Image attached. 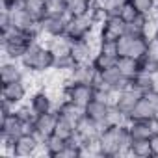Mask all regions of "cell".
<instances>
[{"label": "cell", "mask_w": 158, "mask_h": 158, "mask_svg": "<svg viewBox=\"0 0 158 158\" xmlns=\"http://www.w3.org/2000/svg\"><path fill=\"white\" fill-rule=\"evenodd\" d=\"M132 136L128 130V123L106 127L99 136V151L101 156H125L128 154Z\"/></svg>", "instance_id": "6da1fadb"}, {"label": "cell", "mask_w": 158, "mask_h": 158, "mask_svg": "<svg viewBox=\"0 0 158 158\" xmlns=\"http://www.w3.org/2000/svg\"><path fill=\"white\" fill-rule=\"evenodd\" d=\"M41 39V32H21V30H8V32H0V48H2V58L4 60H17L24 56L28 47L35 41Z\"/></svg>", "instance_id": "7a4b0ae2"}, {"label": "cell", "mask_w": 158, "mask_h": 158, "mask_svg": "<svg viewBox=\"0 0 158 158\" xmlns=\"http://www.w3.org/2000/svg\"><path fill=\"white\" fill-rule=\"evenodd\" d=\"M54 61H56V56L43 39L32 43L24 52V56L21 58V65L24 67V71L34 76L54 71Z\"/></svg>", "instance_id": "3957f363"}, {"label": "cell", "mask_w": 158, "mask_h": 158, "mask_svg": "<svg viewBox=\"0 0 158 158\" xmlns=\"http://www.w3.org/2000/svg\"><path fill=\"white\" fill-rule=\"evenodd\" d=\"M97 28H99V24L93 21V17L89 13L88 15H78V17H69L65 35L71 41L88 39V37L97 35Z\"/></svg>", "instance_id": "277c9868"}, {"label": "cell", "mask_w": 158, "mask_h": 158, "mask_svg": "<svg viewBox=\"0 0 158 158\" xmlns=\"http://www.w3.org/2000/svg\"><path fill=\"white\" fill-rule=\"evenodd\" d=\"M63 99L86 108L95 99V86L91 84H80V82H63L61 86Z\"/></svg>", "instance_id": "5b68a950"}, {"label": "cell", "mask_w": 158, "mask_h": 158, "mask_svg": "<svg viewBox=\"0 0 158 158\" xmlns=\"http://www.w3.org/2000/svg\"><path fill=\"white\" fill-rule=\"evenodd\" d=\"M149 39H151L149 35H130V34H125L117 41V54H119V58L128 56V58L139 60L141 56L147 54Z\"/></svg>", "instance_id": "8992f818"}, {"label": "cell", "mask_w": 158, "mask_h": 158, "mask_svg": "<svg viewBox=\"0 0 158 158\" xmlns=\"http://www.w3.org/2000/svg\"><path fill=\"white\" fill-rule=\"evenodd\" d=\"M41 149H43V141L34 132H26L19 139L13 141L11 158H32V156L41 154Z\"/></svg>", "instance_id": "52a82bcc"}, {"label": "cell", "mask_w": 158, "mask_h": 158, "mask_svg": "<svg viewBox=\"0 0 158 158\" xmlns=\"http://www.w3.org/2000/svg\"><path fill=\"white\" fill-rule=\"evenodd\" d=\"M28 76L23 78V80H15V82H10V84H2V91H0L2 101L13 104L15 108L21 106V104H24L28 101V97H30V86H32V84H28Z\"/></svg>", "instance_id": "ba28073f"}, {"label": "cell", "mask_w": 158, "mask_h": 158, "mask_svg": "<svg viewBox=\"0 0 158 158\" xmlns=\"http://www.w3.org/2000/svg\"><path fill=\"white\" fill-rule=\"evenodd\" d=\"M99 50V39L97 35L93 37H88V39H78V41H73L71 43V56L74 60L76 65H86V63H91L95 54Z\"/></svg>", "instance_id": "9c48e42d"}, {"label": "cell", "mask_w": 158, "mask_h": 158, "mask_svg": "<svg viewBox=\"0 0 158 158\" xmlns=\"http://www.w3.org/2000/svg\"><path fill=\"white\" fill-rule=\"evenodd\" d=\"M67 23L69 15H45L39 21V32L41 39H52V37H61L67 32Z\"/></svg>", "instance_id": "30bf717a"}, {"label": "cell", "mask_w": 158, "mask_h": 158, "mask_svg": "<svg viewBox=\"0 0 158 158\" xmlns=\"http://www.w3.org/2000/svg\"><path fill=\"white\" fill-rule=\"evenodd\" d=\"M30 104V108L35 112V115L47 114V112H54L56 110V95L50 88H39L34 89L26 101Z\"/></svg>", "instance_id": "8fae6325"}, {"label": "cell", "mask_w": 158, "mask_h": 158, "mask_svg": "<svg viewBox=\"0 0 158 158\" xmlns=\"http://www.w3.org/2000/svg\"><path fill=\"white\" fill-rule=\"evenodd\" d=\"M8 10L10 13V19H11V26L15 30H21V32H34V30H39V21H35L30 11L23 6V2L11 6V8H4Z\"/></svg>", "instance_id": "7c38bea8"}, {"label": "cell", "mask_w": 158, "mask_h": 158, "mask_svg": "<svg viewBox=\"0 0 158 158\" xmlns=\"http://www.w3.org/2000/svg\"><path fill=\"white\" fill-rule=\"evenodd\" d=\"M125 34H127V23L119 15L108 17L97 28V39L99 41H119Z\"/></svg>", "instance_id": "4fadbf2b"}, {"label": "cell", "mask_w": 158, "mask_h": 158, "mask_svg": "<svg viewBox=\"0 0 158 158\" xmlns=\"http://www.w3.org/2000/svg\"><path fill=\"white\" fill-rule=\"evenodd\" d=\"M128 84H130V82L121 74L117 63L112 65V67H108V69H104V71H99V82H97V86H104V88L112 89L114 93H119V91L125 89Z\"/></svg>", "instance_id": "5bb4252c"}, {"label": "cell", "mask_w": 158, "mask_h": 158, "mask_svg": "<svg viewBox=\"0 0 158 158\" xmlns=\"http://www.w3.org/2000/svg\"><path fill=\"white\" fill-rule=\"evenodd\" d=\"M143 97V93L138 89V88H134L132 84H128L125 89H121L119 93H115V99H114V104L128 117V114L132 112V108L138 104V101Z\"/></svg>", "instance_id": "9a60e30c"}, {"label": "cell", "mask_w": 158, "mask_h": 158, "mask_svg": "<svg viewBox=\"0 0 158 158\" xmlns=\"http://www.w3.org/2000/svg\"><path fill=\"white\" fill-rule=\"evenodd\" d=\"M63 82H80V84H91V86H97V82H99V71H97L91 63L76 65L69 74H65Z\"/></svg>", "instance_id": "2e32d148"}, {"label": "cell", "mask_w": 158, "mask_h": 158, "mask_svg": "<svg viewBox=\"0 0 158 158\" xmlns=\"http://www.w3.org/2000/svg\"><path fill=\"white\" fill-rule=\"evenodd\" d=\"M56 125H58V114L56 112H47L35 117L34 121V134L45 141L48 136H52L56 132Z\"/></svg>", "instance_id": "e0dca14e"}, {"label": "cell", "mask_w": 158, "mask_h": 158, "mask_svg": "<svg viewBox=\"0 0 158 158\" xmlns=\"http://www.w3.org/2000/svg\"><path fill=\"white\" fill-rule=\"evenodd\" d=\"M26 76H28V73L24 71L21 61H17V60H2V63H0V80H2V84L23 80Z\"/></svg>", "instance_id": "ac0fdd59"}, {"label": "cell", "mask_w": 158, "mask_h": 158, "mask_svg": "<svg viewBox=\"0 0 158 158\" xmlns=\"http://www.w3.org/2000/svg\"><path fill=\"white\" fill-rule=\"evenodd\" d=\"M128 130L134 139H151L158 132V125L152 119L143 121H128Z\"/></svg>", "instance_id": "d6986e66"}, {"label": "cell", "mask_w": 158, "mask_h": 158, "mask_svg": "<svg viewBox=\"0 0 158 158\" xmlns=\"http://www.w3.org/2000/svg\"><path fill=\"white\" fill-rule=\"evenodd\" d=\"M110 102H104V101H99V99H93L86 108H84V114L97 121L102 128H106V119H108V112H110Z\"/></svg>", "instance_id": "ffe728a7"}, {"label": "cell", "mask_w": 158, "mask_h": 158, "mask_svg": "<svg viewBox=\"0 0 158 158\" xmlns=\"http://www.w3.org/2000/svg\"><path fill=\"white\" fill-rule=\"evenodd\" d=\"M154 102H151L145 95L138 101V104L132 108V112L128 114V121H143V119H152L154 115Z\"/></svg>", "instance_id": "44dd1931"}, {"label": "cell", "mask_w": 158, "mask_h": 158, "mask_svg": "<svg viewBox=\"0 0 158 158\" xmlns=\"http://www.w3.org/2000/svg\"><path fill=\"white\" fill-rule=\"evenodd\" d=\"M67 143H69L67 139H63V138H60V136L52 134V136H48V138L43 141L41 154L50 156V158H60V154H61V151L65 149V145H67Z\"/></svg>", "instance_id": "7402d4cb"}, {"label": "cell", "mask_w": 158, "mask_h": 158, "mask_svg": "<svg viewBox=\"0 0 158 158\" xmlns=\"http://www.w3.org/2000/svg\"><path fill=\"white\" fill-rule=\"evenodd\" d=\"M130 84H132L134 88H138L141 93H145V91H151V89L158 88L156 76H154V74H151V73H143V71H139V73L132 78Z\"/></svg>", "instance_id": "603a6c76"}, {"label": "cell", "mask_w": 158, "mask_h": 158, "mask_svg": "<svg viewBox=\"0 0 158 158\" xmlns=\"http://www.w3.org/2000/svg\"><path fill=\"white\" fill-rule=\"evenodd\" d=\"M93 10V0H67V15L78 17V15H88Z\"/></svg>", "instance_id": "cb8c5ba5"}, {"label": "cell", "mask_w": 158, "mask_h": 158, "mask_svg": "<svg viewBox=\"0 0 158 158\" xmlns=\"http://www.w3.org/2000/svg\"><path fill=\"white\" fill-rule=\"evenodd\" d=\"M117 67H119L121 74L127 78L128 82L139 73V63H138V60H136V58H128V56L119 58V60H117Z\"/></svg>", "instance_id": "d4e9b609"}, {"label": "cell", "mask_w": 158, "mask_h": 158, "mask_svg": "<svg viewBox=\"0 0 158 158\" xmlns=\"http://www.w3.org/2000/svg\"><path fill=\"white\" fill-rule=\"evenodd\" d=\"M128 154L136 156V158H149V156H152L151 139H134L132 138L130 147H128Z\"/></svg>", "instance_id": "484cf974"}, {"label": "cell", "mask_w": 158, "mask_h": 158, "mask_svg": "<svg viewBox=\"0 0 158 158\" xmlns=\"http://www.w3.org/2000/svg\"><path fill=\"white\" fill-rule=\"evenodd\" d=\"M50 50L54 52V56H61V54H69L71 52V39L67 35H61V37H52V39H47L45 41Z\"/></svg>", "instance_id": "4316f807"}, {"label": "cell", "mask_w": 158, "mask_h": 158, "mask_svg": "<svg viewBox=\"0 0 158 158\" xmlns=\"http://www.w3.org/2000/svg\"><path fill=\"white\" fill-rule=\"evenodd\" d=\"M76 67V63H74V60H73V56H71V52L69 54H61V56H56V61H54V71L58 73V74H69L73 69Z\"/></svg>", "instance_id": "83f0119b"}, {"label": "cell", "mask_w": 158, "mask_h": 158, "mask_svg": "<svg viewBox=\"0 0 158 158\" xmlns=\"http://www.w3.org/2000/svg\"><path fill=\"white\" fill-rule=\"evenodd\" d=\"M23 6L30 11V15L35 21H41L47 15V4H45V0H23Z\"/></svg>", "instance_id": "f1b7e54d"}, {"label": "cell", "mask_w": 158, "mask_h": 158, "mask_svg": "<svg viewBox=\"0 0 158 158\" xmlns=\"http://www.w3.org/2000/svg\"><path fill=\"white\" fill-rule=\"evenodd\" d=\"M54 134L69 141V139H71V138H73V136L76 134V125L58 115V125H56V132H54Z\"/></svg>", "instance_id": "f546056e"}, {"label": "cell", "mask_w": 158, "mask_h": 158, "mask_svg": "<svg viewBox=\"0 0 158 158\" xmlns=\"http://www.w3.org/2000/svg\"><path fill=\"white\" fill-rule=\"evenodd\" d=\"M117 60H119V58H115V56H110V54H106V52L97 50V54H95V58H93L91 65H93L97 71H104V69H108V67L115 65V63H117Z\"/></svg>", "instance_id": "4dcf8cb0"}, {"label": "cell", "mask_w": 158, "mask_h": 158, "mask_svg": "<svg viewBox=\"0 0 158 158\" xmlns=\"http://www.w3.org/2000/svg\"><path fill=\"white\" fill-rule=\"evenodd\" d=\"M15 115L24 123V125H30V127H34V121H35V112L30 108V104L28 102H24V104H21V106H17L15 108Z\"/></svg>", "instance_id": "1f68e13d"}, {"label": "cell", "mask_w": 158, "mask_h": 158, "mask_svg": "<svg viewBox=\"0 0 158 158\" xmlns=\"http://www.w3.org/2000/svg\"><path fill=\"white\" fill-rule=\"evenodd\" d=\"M47 15H67V0H45Z\"/></svg>", "instance_id": "d6a6232c"}, {"label": "cell", "mask_w": 158, "mask_h": 158, "mask_svg": "<svg viewBox=\"0 0 158 158\" xmlns=\"http://www.w3.org/2000/svg\"><path fill=\"white\" fill-rule=\"evenodd\" d=\"M138 63H139V71H143V73H151V74H156L158 73V60H154L149 54L141 56L138 60Z\"/></svg>", "instance_id": "836d02e7"}, {"label": "cell", "mask_w": 158, "mask_h": 158, "mask_svg": "<svg viewBox=\"0 0 158 158\" xmlns=\"http://www.w3.org/2000/svg\"><path fill=\"white\" fill-rule=\"evenodd\" d=\"M138 15H139V11L136 10V6L130 2V0H127V2L123 4V8H121V11H119V17H121L127 24H128V23H132Z\"/></svg>", "instance_id": "e575fe53"}, {"label": "cell", "mask_w": 158, "mask_h": 158, "mask_svg": "<svg viewBox=\"0 0 158 158\" xmlns=\"http://www.w3.org/2000/svg\"><path fill=\"white\" fill-rule=\"evenodd\" d=\"M130 2L136 6V10L139 13L145 15H152L156 11V0H130Z\"/></svg>", "instance_id": "d590c367"}, {"label": "cell", "mask_w": 158, "mask_h": 158, "mask_svg": "<svg viewBox=\"0 0 158 158\" xmlns=\"http://www.w3.org/2000/svg\"><path fill=\"white\" fill-rule=\"evenodd\" d=\"M11 28H13V26H11L10 13H8V10L2 8V11H0V32H8V30H11Z\"/></svg>", "instance_id": "8d00e7d4"}, {"label": "cell", "mask_w": 158, "mask_h": 158, "mask_svg": "<svg viewBox=\"0 0 158 158\" xmlns=\"http://www.w3.org/2000/svg\"><path fill=\"white\" fill-rule=\"evenodd\" d=\"M151 149H152V156H158V132L151 138Z\"/></svg>", "instance_id": "74e56055"}, {"label": "cell", "mask_w": 158, "mask_h": 158, "mask_svg": "<svg viewBox=\"0 0 158 158\" xmlns=\"http://www.w3.org/2000/svg\"><path fill=\"white\" fill-rule=\"evenodd\" d=\"M152 17H154V26H152V34H151V37H154V39L158 41V15L152 13Z\"/></svg>", "instance_id": "f35d334b"}, {"label": "cell", "mask_w": 158, "mask_h": 158, "mask_svg": "<svg viewBox=\"0 0 158 158\" xmlns=\"http://www.w3.org/2000/svg\"><path fill=\"white\" fill-rule=\"evenodd\" d=\"M19 2H23V0H2V8H11Z\"/></svg>", "instance_id": "ab89813d"}, {"label": "cell", "mask_w": 158, "mask_h": 158, "mask_svg": "<svg viewBox=\"0 0 158 158\" xmlns=\"http://www.w3.org/2000/svg\"><path fill=\"white\" fill-rule=\"evenodd\" d=\"M152 121H154V123L158 125V104L154 106V115H152Z\"/></svg>", "instance_id": "60d3db41"}, {"label": "cell", "mask_w": 158, "mask_h": 158, "mask_svg": "<svg viewBox=\"0 0 158 158\" xmlns=\"http://www.w3.org/2000/svg\"><path fill=\"white\" fill-rule=\"evenodd\" d=\"M154 15H158V0H156V11H154Z\"/></svg>", "instance_id": "b9f144b4"}, {"label": "cell", "mask_w": 158, "mask_h": 158, "mask_svg": "<svg viewBox=\"0 0 158 158\" xmlns=\"http://www.w3.org/2000/svg\"><path fill=\"white\" fill-rule=\"evenodd\" d=\"M154 76H156V82H158V73H156V74H154Z\"/></svg>", "instance_id": "7bdbcfd3"}]
</instances>
